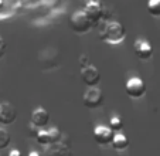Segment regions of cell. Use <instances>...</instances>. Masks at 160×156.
I'll list each match as a JSON object with an SVG mask.
<instances>
[{
    "mask_svg": "<svg viewBox=\"0 0 160 156\" xmlns=\"http://www.w3.org/2000/svg\"><path fill=\"white\" fill-rule=\"evenodd\" d=\"M99 39L111 45H119L126 40V29L123 27L121 21L111 20L105 23L99 33Z\"/></svg>",
    "mask_w": 160,
    "mask_h": 156,
    "instance_id": "1",
    "label": "cell"
},
{
    "mask_svg": "<svg viewBox=\"0 0 160 156\" xmlns=\"http://www.w3.org/2000/svg\"><path fill=\"white\" fill-rule=\"evenodd\" d=\"M70 26L74 33H77V34H85L94 27L92 23L89 21V18L87 17V14L84 13V10H78V12H75L71 16Z\"/></svg>",
    "mask_w": 160,
    "mask_h": 156,
    "instance_id": "2",
    "label": "cell"
},
{
    "mask_svg": "<svg viewBox=\"0 0 160 156\" xmlns=\"http://www.w3.org/2000/svg\"><path fill=\"white\" fill-rule=\"evenodd\" d=\"M103 99L105 96H103L102 90H99L98 87H89V90H87V92L82 96V102L88 109H97L102 107Z\"/></svg>",
    "mask_w": 160,
    "mask_h": 156,
    "instance_id": "3",
    "label": "cell"
},
{
    "mask_svg": "<svg viewBox=\"0 0 160 156\" xmlns=\"http://www.w3.org/2000/svg\"><path fill=\"white\" fill-rule=\"evenodd\" d=\"M126 94L133 99H139L146 94V84L142 78L130 77L126 81Z\"/></svg>",
    "mask_w": 160,
    "mask_h": 156,
    "instance_id": "4",
    "label": "cell"
},
{
    "mask_svg": "<svg viewBox=\"0 0 160 156\" xmlns=\"http://www.w3.org/2000/svg\"><path fill=\"white\" fill-rule=\"evenodd\" d=\"M17 119V108L12 102H0V123L2 125H12Z\"/></svg>",
    "mask_w": 160,
    "mask_h": 156,
    "instance_id": "5",
    "label": "cell"
},
{
    "mask_svg": "<svg viewBox=\"0 0 160 156\" xmlns=\"http://www.w3.org/2000/svg\"><path fill=\"white\" fill-rule=\"evenodd\" d=\"M81 78L85 85H88V87H97L101 82V71L95 65L89 64V65L81 68Z\"/></svg>",
    "mask_w": 160,
    "mask_h": 156,
    "instance_id": "6",
    "label": "cell"
},
{
    "mask_svg": "<svg viewBox=\"0 0 160 156\" xmlns=\"http://www.w3.org/2000/svg\"><path fill=\"white\" fill-rule=\"evenodd\" d=\"M84 13L87 14V17L89 18V21L92 23V26H95V24H98L101 21V18H102L103 9H102V6H101L99 2H97V0H91V2L87 3V6H85Z\"/></svg>",
    "mask_w": 160,
    "mask_h": 156,
    "instance_id": "7",
    "label": "cell"
},
{
    "mask_svg": "<svg viewBox=\"0 0 160 156\" xmlns=\"http://www.w3.org/2000/svg\"><path fill=\"white\" fill-rule=\"evenodd\" d=\"M133 50H135V54L138 55V58L142 61H148L152 58L153 55V47L152 44L145 39H139L133 43Z\"/></svg>",
    "mask_w": 160,
    "mask_h": 156,
    "instance_id": "8",
    "label": "cell"
},
{
    "mask_svg": "<svg viewBox=\"0 0 160 156\" xmlns=\"http://www.w3.org/2000/svg\"><path fill=\"white\" fill-rule=\"evenodd\" d=\"M115 132L112 131L109 126H103V125H98L94 129V139L98 145L101 146H106V145H111L112 139H113Z\"/></svg>",
    "mask_w": 160,
    "mask_h": 156,
    "instance_id": "9",
    "label": "cell"
},
{
    "mask_svg": "<svg viewBox=\"0 0 160 156\" xmlns=\"http://www.w3.org/2000/svg\"><path fill=\"white\" fill-rule=\"evenodd\" d=\"M50 123V112L42 107L36 108L31 112V125L37 129H44Z\"/></svg>",
    "mask_w": 160,
    "mask_h": 156,
    "instance_id": "10",
    "label": "cell"
},
{
    "mask_svg": "<svg viewBox=\"0 0 160 156\" xmlns=\"http://www.w3.org/2000/svg\"><path fill=\"white\" fill-rule=\"evenodd\" d=\"M42 156H72V152H71V149L68 146L58 142V143H52L45 146Z\"/></svg>",
    "mask_w": 160,
    "mask_h": 156,
    "instance_id": "11",
    "label": "cell"
},
{
    "mask_svg": "<svg viewBox=\"0 0 160 156\" xmlns=\"http://www.w3.org/2000/svg\"><path fill=\"white\" fill-rule=\"evenodd\" d=\"M111 145L115 150L123 152V150H126L128 148H129V139H128V136L123 135L122 132H116L115 135H113V139H112Z\"/></svg>",
    "mask_w": 160,
    "mask_h": 156,
    "instance_id": "12",
    "label": "cell"
},
{
    "mask_svg": "<svg viewBox=\"0 0 160 156\" xmlns=\"http://www.w3.org/2000/svg\"><path fill=\"white\" fill-rule=\"evenodd\" d=\"M36 141L38 142L40 145H44V146H48L51 145V139H50V133H48V129H38L37 131V135H36Z\"/></svg>",
    "mask_w": 160,
    "mask_h": 156,
    "instance_id": "13",
    "label": "cell"
},
{
    "mask_svg": "<svg viewBox=\"0 0 160 156\" xmlns=\"http://www.w3.org/2000/svg\"><path fill=\"white\" fill-rule=\"evenodd\" d=\"M148 12L153 17H160V0H149Z\"/></svg>",
    "mask_w": 160,
    "mask_h": 156,
    "instance_id": "14",
    "label": "cell"
},
{
    "mask_svg": "<svg viewBox=\"0 0 160 156\" xmlns=\"http://www.w3.org/2000/svg\"><path fill=\"white\" fill-rule=\"evenodd\" d=\"M10 141H12L10 133L7 132L4 128H0V150L6 149V148L10 145Z\"/></svg>",
    "mask_w": 160,
    "mask_h": 156,
    "instance_id": "15",
    "label": "cell"
},
{
    "mask_svg": "<svg viewBox=\"0 0 160 156\" xmlns=\"http://www.w3.org/2000/svg\"><path fill=\"white\" fill-rule=\"evenodd\" d=\"M109 128L113 131V132H121L122 129H123V121L119 117H112L109 119Z\"/></svg>",
    "mask_w": 160,
    "mask_h": 156,
    "instance_id": "16",
    "label": "cell"
},
{
    "mask_svg": "<svg viewBox=\"0 0 160 156\" xmlns=\"http://www.w3.org/2000/svg\"><path fill=\"white\" fill-rule=\"evenodd\" d=\"M48 133H50V139H51V145H52V143H58V142H61L62 133H61L57 128H50V129H48Z\"/></svg>",
    "mask_w": 160,
    "mask_h": 156,
    "instance_id": "17",
    "label": "cell"
},
{
    "mask_svg": "<svg viewBox=\"0 0 160 156\" xmlns=\"http://www.w3.org/2000/svg\"><path fill=\"white\" fill-rule=\"evenodd\" d=\"M79 65L84 68V67H87V65H89V57H88L87 54H81V57H79Z\"/></svg>",
    "mask_w": 160,
    "mask_h": 156,
    "instance_id": "18",
    "label": "cell"
},
{
    "mask_svg": "<svg viewBox=\"0 0 160 156\" xmlns=\"http://www.w3.org/2000/svg\"><path fill=\"white\" fill-rule=\"evenodd\" d=\"M4 53H6V43H4V40L0 37V58L4 55Z\"/></svg>",
    "mask_w": 160,
    "mask_h": 156,
    "instance_id": "19",
    "label": "cell"
},
{
    "mask_svg": "<svg viewBox=\"0 0 160 156\" xmlns=\"http://www.w3.org/2000/svg\"><path fill=\"white\" fill-rule=\"evenodd\" d=\"M7 156H23V153H21L18 149H13V150H10Z\"/></svg>",
    "mask_w": 160,
    "mask_h": 156,
    "instance_id": "20",
    "label": "cell"
},
{
    "mask_svg": "<svg viewBox=\"0 0 160 156\" xmlns=\"http://www.w3.org/2000/svg\"><path fill=\"white\" fill-rule=\"evenodd\" d=\"M28 156H42L40 152H37V150H31L30 153H28Z\"/></svg>",
    "mask_w": 160,
    "mask_h": 156,
    "instance_id": "21",
    "label": "cell"
},
{
    "mask_svg": "<svg viewBox=\"0 0 160 156\" xmlns=\"http://www.w3.org/2000/svg\"><path fill=\"white\" fill-rule=\"evenodd\" d=\"M0 156H2V153H0Z\"/></svg>",
    "mask_w": 160,
    "mask_h": 156,
    "instance_id": "22",
    "label": "cell"
}]
</instances>
